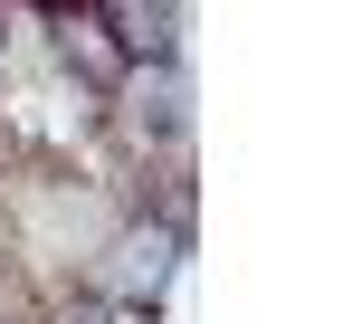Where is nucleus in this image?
I'll list each match as a JSON object with an SVG mask.
<instances>
[{
  "instance_id": "f03ea898",
  "label": "nucleus",
  "mask_w": 362,
  "mask_h": 324,
  "mask_svg": "<svg viewBox=\"0 0 362 324\" xmlns=\"http://www.w3.org/2000/svg\"><path fill=\"white\" fill-rule=\"evenodd\" d=\"M163 277H172V229H134L124 238V287L134 296H163Z\"/></svg>"
},
{
  "instance_id": "f257e3e1",
  "label": "nucleus",
  "mask_w": 362,
  "mask_h": 324,
  "mask_svg": "<svg viewBox=\"0 0 362 324\" xmlns=\"http://www.w3.org/2000/svg\"><path fill=\"white\" fill-rule=\"evenodd\" d=\"M95 29H115L124 57H153L172 48V0H95Z\"/></svg>"
}]
</instances>
